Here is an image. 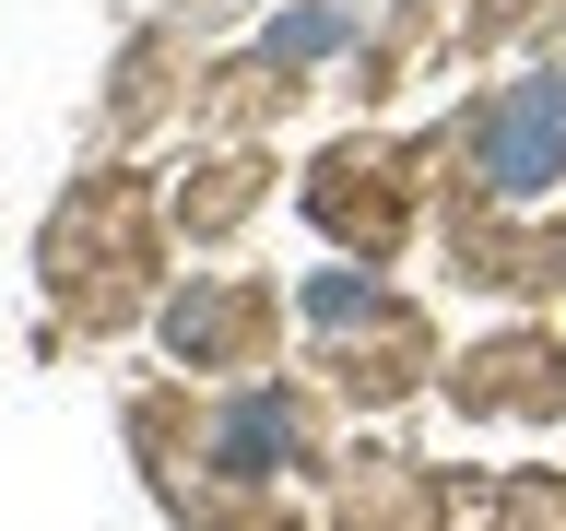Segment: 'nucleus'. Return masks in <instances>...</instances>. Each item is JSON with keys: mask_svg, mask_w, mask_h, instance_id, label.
Returning a JSON list of instances; mask_svg holds the SVG:
<instances>
[{"mask_svg": "<svg viewBox=\"0 0 566 531\" xmlns=\"http://www.w3.org/2000/svg\"><path fill=\"white\" fill-rule=\"evenodd\" d=\"M484 177L507 189V201H531V189H555V177H566V71L520 83V95L484 118Z\"/></svg>", "mask_w": 566, "mask_h": 531, "instance_id": "nucleus-1", "label": "nucleus"}]
</instances>
